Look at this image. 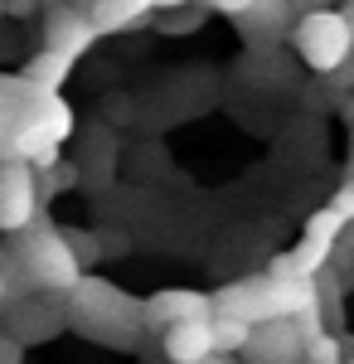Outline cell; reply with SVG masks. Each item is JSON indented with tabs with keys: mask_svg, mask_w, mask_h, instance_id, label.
<instances>
[{
	"mask_svg": "<svg viewBox=\"0 0 354 364\" xmlns=\"http://www.w3.org/2000/svg\"><path fill=\"white\" fill-rule=\"evenodd\" d=\"M291 5L296 0H247V10L238 15L247 29H257V34H281L286 20H291Z\"/></svg>",
	"mask_w": 354,
	"mask_h": 364,
	"instance_id": "9c48e42d",
	"label": "cell"
},
{
	"mask_svg": "<svg viewBox=\"0 0 354 364\" xmlns=\"http://www.w3.org/2000/svg\"><path fill=\"white\" fill-rule=\"evenodd\" d=\"M214 321V316H209ZM209 321H180L165 331V355L175 364H204L214 360V326Z\"/></svg>",
	"mask_w": 354,
	"mask_h": 364,
	"instance_id": "8992f818",
	"label": "cell"
},
{
	"mask_svg": "<svg viewBox=\"0 0 354 364\" xmlns=\"http://www.w3.org/2000/svg\"><path fill=\"white\" fill-rule=\"evenodd\" d=\"M20 360V345L15 340H0V364H15Z\"/></svg>",
	"mask_w": 354,
	"mask_h": 364,
	"instance_id": "5bb4252c",
	"label": "cell"
},
{
	"mask_svg": "<svg viewBox=\"0 0 354 364\" xmlns=\"http://www.w3.org/2000/svg\"><path fill=\"white\" fill-rule=\"evenodd\" d=\"M340 364H354V360H340Z\"/></svg>",
	"mask_w": 354,
	"mask_h": 364,
	"instance_id": "d6986e66",
	"label": "cell"
},
{
	"mask_svg": "<svg viewBox=\"0 0 354 364\" xmlns=\"http://www.w3.org/2000/svg\"><path fill=\"white\" fill-rule=\"evenodd\" d=\"M214 306L223 316L247 321V326H267V321H291L306 306H316V287L296 277H252L238 282L233 291H223Z\"/></svg>",
	"mask_w": 354,
	"mask_h": 364,
	"instance_id": "6da1fadb",
	"label": "cell"
},
{
	"mask_svg": "<svg viewBox=\"0 0 354 364\" xmlns=\"http://www.w3.org/2000/svg\"><path fill=\"white\" fill-rule=\"evenodd\" d=\"M92 39H97V29H92V20L82 10H68V5L49 10V20H44V54H54L58 63H73Z\"/></svg>",
	"mask_w": 354,
	"mask_h": 364,
	"instance_id": "5b68a950",
	"label": "cell"
},
{
	"mask_svg": "<svg viewBox=\"0 0 354 364\" xmlns=\"http://www.w3.org/2000/svg\"><path fill=\"white\" fill-rule=\"evenodd\" d=\"M34 5H44V0H5V15H29Z\"/></svg>",
	"mask_w": 354,
	"mask_h": 364,
	"instance_id": "4fadbf2b",
	"label": "cell"
},
{
	"mask_svg": "<svg viewBox=\"0 0 354 364\" xmlns=\"http://www.w3.org/2000/svg\"><path fill=\"white\" fill-rule=\"evenodd\" d=\"M0 15H5V0H0Z\"/></svg>",
	"mask_w": 354,
	"mask_h": 364,
	"instance_id": "ac0fdd59",
	"label": "cell"
},
{
	"mask_svg": "<svg viewBox=\"0 0 354 364\" xmlns=\"http://www.w3.org/2000/svg\"><path fill=\"white\" fill-rule=\"evenodd\" d=\"M209 10H223V15H243L247 10V0H204Z\"/></svg>",
	"mask_w": 354,
	"mask_h": 364,
	"instance_id": "7c38bea8",
	"label": "cell"
},
{
	"mask_svg": "<svg viewBox=\"0 0 354 364\" xmlns=\"http://www.w3.org/2000/svg\"><path fill=\"white\" fill-rule=\"evenodd\" d=\"M296 39V54L316 68V73H340L354 58V25L345 10H330V5H316L306 10L291 29Z\"/></svg>",
	"mask_w": 354,
	"mask_h": 364,
	"instance_id": "7a4b0ae2",
	"label": "cell"
},
{
	"mask_svg": "<svg viewBox=\"0 0 354 364\" xmlns=\"http://www.w3.org/2000/svg\"><path fill=\"white\" fill-rule=\"evenodd\" d=\"M209 326H214V355L247 350V340H252V326H247V321H238V316H214Z\"/></svg>",
	"mask_w": 354,
	"mask_h": 364,
	"instance_id": "30bf717a",
	"label": "cell"
},
{
	"mask_svg": "<svg viewBox=\"0 0 354 364\" xmlns=\"http://www.w3.org/2000/svg\"><path fill=\"white\" fill-rule=\"evenodd\" d=\"M146 316H151V321H161V326L209 321V316H214V301H209V296H199V291H161V296H151Z\"/></svg>",
	"mask_w": 354,
	"mask_h": 364,
	"instance_id": "52a82bcc",
	"label": "cell"
},
{
	"mask_svg": "<svg viewBox=\"0 0 354 364\" xmlns=\"http://www.w3.org/2000/svg\"><path fill=\"white\" fill-rule=\"evenodd\" d=\"M20 267H25L29 282H39V287H78V252L68 248V238H58V233H29L25 248H20Z\"/></svg>",
	"mask_w": 354,
	"mask_h": 364,
	"instance_id": "3957f363",
	"label": "cell"
},
{
	"mask_svg": "<svg viewBox=\"0 0 354 364\" xmlns=\"http://www.w3.org/2000/svg\"><path fill=\"white\" fill-rule=\"evenodd\" d=\"M185 5H194V0H156V10H185Z\"/></svg>",
	"mask_w": 354,
	"mask_h": 364,
	"instance_id": "9a60e30c",
	"label": "cell"
},
{
	"mask_svg": "<svg viewBox=\"0 0 354 364\" xmlns=\"http://www.w3.org/2000/svg\"><path fill=\"white\" fill-rule=\"evenodd\" d=\"M345 15H350V25H354V0H350V10H345Z\"/></svg>",
	"mask_w": 354,
	"mask_h": 364,
	"instance_id": "e0dca14e",
	"label": "cell"
},
{
	"mask_svg": "<svg viewBox=\"0 0 354 364\" xmlns=\"http://www.w3.org/2000/svg\"><path fill=\"white\" fill-rule=\"evenodd\" d=\"M156 10V0H92V29L97 34H112V29H132L141 25L146 15Z\"/></svg>",
	"mask_w": 354,
	"mask_h": 364,
	"instance_id": "ba28073f",
	"label": "cell"
},
{
	"mask_svg": "<svg viewBox=\"0 0 354 364\" xmlns=\"http://www.w3.org/2000/svg\"><path fill=\"white\" fill-rule=\"evenodd\" d=\"M34 204H39L34 170L25 161H0V228L5 233H25L34 224Z\"/></svg>",
	"mask_w": 354,
	"mask_h": 364,
	"instance_id": "277c9868",
	"label": "cell"
},
{
	"mask_svg": "<svg viewBox=\"0 0 354 364\" xmlns=\"http://www.w3.org/2000/svg\"><path fill=\"white\" fill-rule=\"evenodd\" d=\"M301 5H306V10H316V5H321V0H301Z\"/></svg>",
	"mask_w": 354,
	"mask_h": 364,
	"instance_id": "2e32d148",
	"label": "cell"
},
{
	"mask_svg": "<svg viewBox=\"0 0 354 364\" xmlns=\"http://www.w3.org/2000/svg\"><path fill=\"white\" fill-rule=\"evenodd\" d=\"M330 214H335L340 224H350V219H354V180H350V185H345L335 199H330Z\"/></svg>",
	"mask_w": 354,
	"mask_h": 364,
	"instance_id": "8fae6325",
	"label": "cell"
}]
</instances>
